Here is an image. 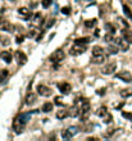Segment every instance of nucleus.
I'll use <instances>...</instances> for the list:
<instances>
[{
	"label": "nucleus",
	"instance_id": "nucleus-38",
	"mask_svg": "<svg viewBox=\"0 0 132 141\" xmlns=\"http://www.w3.org/2000/svg\"><path fill=\"white\" fill-rule=\"evenodd\" d=\"M23 40H25V36H22V35H18V36H17V43H18V44H21Z\"/></svg>",
	"mask_w": 132,
	"mask_h": 141
},
{
	"label": "nucleus",
	"instance_id": "nucleus-24",
	"mask_svg": "<svg viewBox=\"0 0 132 141\" xmlns=\"http://www.w3.org/2000/svg\"><path fill=\"white\" fill-rule=\"evenodd\" d=\"M123 12H124V14H126L127 18L132 19V12H131V9H129L128 5H123Z\"/></svg>",
	"mask_w": 132,
	"mask_h": 141
},
{
	"label": "nucleus",
	"instance_id": "nucleus-2",
	"mask_svg": "<svg viewBox=\"0 0 132 141\" xmlns=\"http://www.w3.org/2000/svg\"><path fill=\"white\" fill-rule=\"evenodd\" d=\"M64 58H65L64 51H63L62 49H58V50H55V51L51 54L50 60H51V62H54V63H59V62H62Z\"/></svg>",
	"mask_w": 132,
	"mask_h": 141
},
{
	"label": "nucleus",
	"instance_id": "nucleus-43",
	"mask_svg": "<svg viewBox=\"0 0 132 141\" xmlns=\"http://www.w3.org/2000/svg\"><path fill=\"white\" fill-rule=\"evenodd\" d=\"M12 2H14V0H12Z\"/></svg>",
	"mask_w": 132,
	"mask_h": 141
},
{
	"label": "nucleus",
	"instance_id": "nucleus-7",
	"mask_svg": "<svg viewBox=\"0 0 132 141\" xmlns=\"http://www.w3.org/2000/svg\"><path fill=\"white\" fill-rule=\"evenodd\" d=\"M58 89H59V91H60L62 94L68 95V94L71 92V90H72V86H71L68 82H59V84H58Z\"/></svg>",
	"mask_w": 132,
	"mask_h": 141
},
{
	"label": "nucleus",
	"instance_id": "nucleus-1",
	"mask_svg": "<svg viewBox=\"0 0 132 141\" xmlns=\"http://www.w3.org/2000/svg\"><path fill=\"white\" fill-rule=\"evenodd\" d=\"M86 50H87L86 45L74 44V45H73V46L69 49V54H71V55H74V56H77V55H81V54H83Z\"/></svg>",
	"mask_w": 132,
	"mask_h": 141
},
{
	"label": "nucleus",
	"instance_id": "nucleus-11",
	"mask_svg": "<svg viewBox=\"0 0 132 141\" xmlns=\"http://www.w3.org/2000/svg\"><path fill=\"white\" fill-rule=\"evenodd\" d=\"M106 59V54H101V55H92V63L95 64H101L105 62Z\"/></svg>",
	"mask_w": 132,
	"mask_h": 141
},
{
	"label": "nucleus",
	"instance_id": "nucleus-12",
	"mask_svg": "<svg viewBox=\"0 0 132 141\" xmlns=\"http://www.w3.org/2000/svg\"><path fill=\"white\" fill-rule=\"evenodd\" d=\"M68 112H69V115H71V117H78V115H80V113H81V108H80V107H77L76 104H74L73 107H71V108H69V110H68Z\"/></svg>",
	"mask_w": 132,
	"mask_h": 141
},
{
	"label": "nucleus",
	"instance_id": "nucleus-3",
	"mask_svg": "<svg viewBox=\"0 0 132 141\" xmlns=\"http://www.w3.org/2000/svg\"><path fill=\"white\" fill-rule=\"evenodd\" d=\"M114 43L118 45V48L122 50V51H127L129 49V43L124 37H116L114 38Z\"/></svg>",
	"mask_w": 132,
	"mask_h": 141
},
{
	"label": "nucleus",
	"instance_id": "nucleus-10",
	"mask_svg": "<svg viewBox=\"0 0 132 141\" xmlns=\"http://www.w3.org/2000/svg\"><path fill=\"white\" fill-rule=\"evenodd\" d=\"M36 100H37V96L33 94V92H28L25 97V103L27 105H32L33 103H36Z\"/></svg>",
	"mask_w": 132,
	"mask_h": 141
},
{
	"label": "nucleus",
	"instance_id": "nucleus-37",
	"mask_svg": "<svg viewBox=\"0 0 132 141\" xmlns=\"http://www.w3.org/2000/svg\"><path fill=\"white\" fill-rule=\"evenodd\" d=\"M54 22H55V18H50V19H49V22L46 23V26H45V27H46V28L51 27V26L54 25Z\"/></svg>",
	"mask_w": 132,
	"mask_h": 141
},
{
	"label": "nucleus",
	"instance_id": "nucleus-40",
	"mask_svg": "<svg viewBox=\"0 0 132 141\" xmlns=\"http://www.w3.org/2000/svg\"><path fill=\"white\" fill-rule=\"evenodd\" d=\"M98 94H99V95H104V94H105V89H99V90H98Z\"/></svg>",
	"mask_w": 132,
	"mask_h": 141
},
{
	"label": "nucleus",
	"instance_id": "nucleus-44",
	"mask_svg": "<svg viewBox=\"0 0 132 141\" xmlns=\"http://www.w3.org/2000/svg\"><path fill=\"white\" fill-rule=\"evenodd\" d=\"M0 38H2V37H0Z\"/></svg>",
	"mask_w": 132,
	"mask_h": 141
},
{
	"label": "nucleus",
	"instance_id": "nucleus-4",
	"mask_svg": "<svg viewBox=\"0 0 132 141\" xmlns=\"http://www.w3.org/2000/svg\"><path fill=\"white\" fill-rule=\"evenodd\" d=\"M37 94L39 95H41V96H44V97H48V96H50L51 94H53V90L50 89V87H48V86H45V85H39L37 86Z\"/></svg>",
	"mask_w": 132,
	"mask_h": 141
},
{
	"label": "nucleus",
	"instance_id": "nucleus-34",
	"mask_svg": "<svg viewBox=\"0 0 132 141\" xmlns=\"http://www.w3.org/2000/svg\"><path fill=\"white\" fill-rule=\"evenodd\" d=\"M122 115H123V118H126V119H128V120H132V113L123 112V113H122Z\"/></svg>",
	"mask_w": 132,
	"mask_h": 141
},
{
	"label": "nucleus",
	"instance_id": "nucleus-23",
	"mask_svg": "<svg viewBox=\"0 0 132 141\" xmlns=\"http://www.w3.org/2000/svg\"><path fill=\"white\" fill-rule=\"evenodd\" d=\"M41 110H42V112H45V113L51 112V110H53V103H45V104L42 105Z\"/></svg>",
	"mask_w": 132,
	"mask_h": 141
},
{
	"label": "nucleus",
	"instance_id": "nucleus-33",
	"mask_svg": "<svg viewBox=\"0 0 132 141\" xmlns=\"http://www.w3.org/2000/svg\"><path fill=\"white\" fill-rule=\"evenodd\" d=\"M118 49H119V48H117V46H109V50H108V51H109L110 54H117V53H118Z\"/></svg>",
	"mask_w": 132,
	"mask_h": 141
},
{
	"label": "nucleus",
	"instance_id": "nucleus-19",
	"mask_svg": "<svg viewBox=\"0 0 132 141\" xmlns=\"http://www.w3.org/2000/svg\"><path fill=\"white\" fill-rule=\"evenodd\" d=\"M0 28H2L3 31H8V32L13 31V30H12V25H10L8 21H4L2 25H0Z\"/></svg>",
	"mask_w": 132,
	"mask_h": 141
},
{
	"label": "nucleus",
	"instance_id": "nucleus-31",
	"mask_svg": "<svg viewBox=\"0 0 132 141\" xmlns=\"http://www.w3.org/2000/svg\"><path fill=\"white\" fill-rule=\"evenodd\" d=\"M112 119H113V117H112V114H106V115H104V123H110L112 122Z\"/></svg>",
	"mask_w": 132,
	"mask_h": 141
},
{
	"label": "nucleus",
	"instance_id": "nucleus-9",
	"mask_svg": "<svg viewBox=\"0 0 132 141\" xmlns=\"http://www.w3.org/2000/svg\"><path fill=\"white\" fill-rule=\"evenodd\" d=\"M18 13H19L22 17H23V19H26V21H28V19H31L32 18V13L27 9V8H18Z\"/></svg>",
	"mask_w": 132,
	"mask_h": 141
},
{
	"label": "nucleus",
	"instance_id": "nucleus-30",
	"mask_svg": "<svg viewBox=\"0 0 132 141\" xmlns=\"http://www.w3.org/2000/svg\"><path fill=\"white\" fill-rule=\"evenodd\" d=\"M51 3H53V0H42V2H41V4H42L44 8H49L51 5Z\"/></svg>",
	"mask_w": 132,
	"mask_h": 141
},
{
	"label": "nucleus",
	"instance_id": "nucleus-26",
	"mask_svg": "<svg viewBox=\"0 0 132 141\" xmlns=\"http://www.w3.org/2000/svg\"><path fill=\"white\" fill-rule=\"evenodd\" d=\"M33 22H35L36 25H39V23L44 22V19H41V14H40V13H36V14H35V17H33Z\"/></svg>",
	"mask_w": 132,
	"mask_h": 141
},
{
	"label": "nucleus",
	"instance_id": "nucleus-28",
	"mask_svg": "<svg viewBox=\"0 0 132 141\" xmlns=\"http://www.w3.org/2000/svg\"><path fill=\"white\" fill-rule=\"evenodd\" d=\"M62 137H63V138H65V140H68V138H71V137H72V135L69 133V131H68V130H63V131H62Z\"/></svg>",
	"mask_w": 132,
	"mask_h": 141
},
{
	"label": "nucleus",
	"instance_id": "nucleus-21",
	"mask_svg": "<svg viewBox=\"0 0 132 141\" xmlns=\"http://www.w3.org/2000/svg\"><path fill=\"white\" fill-rule=\"evenodd\" d=\"M86 103H89V100H87V99H85V97H78V99L76 100V103H74V104H76L77 107H80V108H82Z\"/></svg>",
	"mask_w": 132,
	"mask_h": 141
},
{
	"label": "nucleus",
	"instance_id": "nucleus-39",
	"mask_svg": "<svg viewBox=\"0 0 132 141\" xmlns=\"http://www.w3.org/2000/svg\"><path fill=\"white\" fill-rule=\"evenodd\" d=\"M28 36H30V37H35V36H36V30H31L30 33H28Z\"/></svg>",
	"mask_w": 132,
	"mask_h": 141
},
{
	"label": "nucleus",
	"instance_id": "nucleus-27",
	"mask_svg": "<svg viewBox=\"0 0 132 141\" xmlns=\"http://www.w3.org/2000/svg\"><path fill=\"white\" fill-rule=\"evenodd\" d=\"M54 103H55L56 105H59V107H64L63 99H62L60 96H55V99H54Z\"/></svg>",
	"mask_w": 132,
	"mask_h": 141
},
{
	"label": "nucleus",
	"instance_id": "nucleus-6",
	"mask_svg": "<svg viewBox=\"0 0 132 141\" xmlns=\"http://www.w3.org/2000/svg\"><path fill=\"white\" fill-rule=\"evenodd\" d=\"M14 55H15V59H17V62H18V64H19V66H23L27 62V55L23 54V51L17 50Z\"/></svg>",
	"mask_w": 132,
	"mask_h": 141
},
{
	"label": "nucleus",
	"instance_id": "nucleus-16",
	"mask_svg": "<svg viewBox=\"0 0 132 141\" xmlns=\"http://www.w3.org/2000/svg\"><path fill=\"white\" fill-rule=\"evenodd\" d=\"M96 25H98V19H95V18L90 19V21H85V27H87V28H94Z\"/></svg>",
	"mask_w": 132,
	"mask_h": 141
},
{
	"label": "nucleus",
	"instance_id": "nucleus-36",
	"mask_svg": "<svg viewBox=\"0 0 132 141\" xmlns=\"http://www.w3.org/2000/svg\"><path fill=\"white\" fill-rule=\"evenodd\" d=\"M7 76H8V71H5V69H4L2 73H0V82H2V81H3V79H4Z\"/></svg>",
	"mask_w": 132,
	"mask_h": 141
},
{
	"label": "nucleus",
	"instance_id": "nucleus-25",
	"mask_svg": "<svg viewBox=\"0 0 132 141\" xmlns=\"http://www.w3.org/2000/svg\"><path fill=\"white\" fill-rule=\"evenodd\" d=\"M105 28H106V31H108L109 33H112V35H113V33H116V30H117L112 23H106V25H105Z\"/></svg>",
	"mask_w": 132,
	"mask_h": 141
},
{
	"label": "nucleus",
	"instance_id": "nucleus-14",
	"mask_svg": "<svg viewBox=\"0 0 132 141\" xmlns=\"http://www.w3.org/2000/svg\"><path fill=\"white\" fill-rule=\"evenodd\" d=\"M0 56H2V59L4 60L5 63H10V62H12V54H10L9 51H7V50L0 54Z\"/></svg>",
	"mask_w": 132,
	"mask_h": 141
},
{
	"label": "nucleus",
	"instance_id": "nucleus-15",
	"mask_svg": "<svg viewBox=\"0 0 132 141\" xmlns=\"http://www.w3.org/2000/svg\"><path fill=\"white\" fill-rule=\"evenodd\" d=\"M90 41H91V38H90V37H80V38H76V40H74V44H80V45H87Z\"/></svg>",
	"mask_w": 132,
	"mask_h": 141
},
{
	"label": "nucleus",
	"instance_id": "nucleus-29",
	"mask_svg": "<svg viewBox=\"0 0 132 141\" xmlns=\"http://www.w3.org/2000/svg\"><path fill=\"white\" fill-rule=\"evenodd\" d=\"M71 12H72L71 7H63V8H62V13H63V14H65V15H69V14H71Z\"/></svg>",
	"mask_w": 132,
	"mask_h": 141
},
{
	"label": "nucleus",
	"instance_id": "nucleus-35",
	"mask_svg": "<svg viewBox=\"0 0 132 141\" xmlns=\"http://www.w3.org/2000/svg\"><path fill=\"white\" fill-rule=\"evenodd\" d=\"M92 128H94V125H92V123H89L87 126H85V128H83V130H85V132H91V130H92Z\"/></svg>",
	"mask_w": 132,
	"mask_h": 141
},
{
	"label": "nucleus",
	"instance_id": "nucleus-22",
	"mask_svg": "<svg viewBox=\"0 0 132 141\" xmlns=\"http://www.w3.org/2000/svg\"><path fill=\"white\" fill-rule=\"evenodd\" d=\"M101 54H105L104 49H101L100 46H94L92 48V55H101Z\"/></svg>",
	"mask_w": 132,
	"mask_h": 141
},
{
	"label": "nucleus",
	"instance_id": "nucleus-17",
	"mask_svg": "<svg viewBox=\"0 0 132 141\" xmlns=\"http://www.w3.org/2000/svg\"><path fill=\"white\" fill-rule=\"evenodd\" d=\"M69 115V112L68 110H58V112H56V118H58V119H64V118H67Z\"/></svg>",
	"mask_w": 132,
	"mask_h": 141
},
{
	"label": "nucleus",
	"instance_id": "nucleus-13",
	"mask_svg": "<svg viewBox=\"0 0 132 141\" xmlns=\"http://www.w3.org/2000/svg\"><path fill=\"white\" fill-rule=\"evenodd\" d=\"M127 28H128V27H127ZM127 28L122 31V35H123V37L127 40L129 44H132V31H129V30H127Z\"/></svg>",
	"mask_w": 132,
	"mask_h": 141
},
{
	"label": "nucleus",
	"instance_id": "nucleus-5",
	"mask_svg": "<svg viewBox=\"0 0 132 141\" xmlns=\"http://www.w3.org/2000/svg\"><path fill=\"white\" fill-rule=\"evenodd\" d=\"M116 77L118 79H121V81H123V82H131L132 81V74L129 72H127V71H122V72L117 73Z\"/></svg>",
	"mask_w": 132,
	"mask_h": 141
},
{
	"label": "nucleus",
	"instance_id": "nucleus-18",
	"mask_svg": "<svg viewBox=\"0 0 132 141\" xmlns=\"http://www.w3.org/2000/svg\"><path fill=\"white\" fill-rule=\"evenodd\" d=\"M106 114H108V108H106L105 105L100 107V108L96 110V115H98V117H104V115H106Z\"/></svg>",
	"mask_w": 132,
	"mask_h": 141
},
{
	"label": "nucleus",
	"instance_id": "nucleus-32",
	"mask_svg": "<svg viewBox=\"0 0 132 141\" xmlns=\"http://www.w3.org/2000/svg\"><path fill=\"white\" fill-rule=\"evenodd\" d=\"M0 41H2V44H3L4 46H7V45H9V44H10L9 37H2V40H0Z\"/></svg>",
	"mask_w": 132,
	"mask_h": 141
},
{
	"label": "nucleus",
	"instance_id": "nucleus-41",
	"mask_svg": "<svg viewBox=\"0 0 132 141\" xmlns=\"http://www.w3.org/2000/svg\"><path fill=\"white\" fill-rule=\"evenodd\" d=\"M4 21H5V18H4L3 15H0V25H2V23H3Z\"/></svg>",
	"mask_w": 132,
	"mask_h": 141
},
{
	"label": "nucleus",
	"instance_id": "nucleus-42",
	"mask_svg": "<svg viewBox=\"0 0 132 141\" xmlns=\"http://www.w3.org/2000/svg\"><path fill=\"white\" fill-rule=\"evenodd\" d=\"M95 36H99V30H95Z\"/></svg>",
	"mask_w": 132,
	"mask_h": 141
},
{
	"label": "nucleus",
	"instance_id": "nucleus-8",
	"mask_svg": "<svg viewBox=\"0 0 132 141\" xmlns=\"http://www.w3.org/2000/svg\"><path fill=\"white\" fill-rule=\"evenodd\" d=\"M116 69H117V63L112 62V63L106 64V66L101 69V72H103L104 74H112V73H114V71H116Z\"/></svg>",
	"mask_w": 132,
	"mask_h": 141
},
{
	"label": "nucleus",
	"instance_id": "nucleus-20",
	"mask_svg": "<svg viewBox=\"0 0 132 141\" xmlns=\"http://www.w3.org/2000/svg\"><path fill=\"white\" fill-rule=\"evenodd\" d=\"M119 94L122 97H129L132 96V89H122Z\"/></svg>",
	"mask_w": 132,
	"mask_h": 141
}]
</instances>
